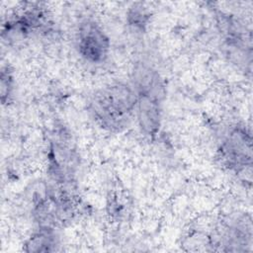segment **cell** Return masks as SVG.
Here are the masks:
<instances>
[{"label": "cell", "instance_id": "6da1fadb", "mask_svg": "<svg viewBox=\"0 0 253 253\" xmlns=\"http://www.w3.org/2000/svg\"><path fill=\"white\" fill-rule=\"evenodd\" d=\"M136 104L135 91L126 84L116 83L93 95L90 112L102 126L109 129H120L126 126Z\"/></svg>", "mask_w": 253, "mask_h": 253}, {"label": "cell", "instance_id": "7a4b0ae2", "mask_svg": "<svg viewBox=\"0 0 253 253\" xmlns=\"http://www.w3.org/2000/svg\"><path fill=\"white\" fill-rule=\"evenodd\" d=\"M109 46V39L95 22L86 21L80 25L78 47L86 60L94 63L103 61L108 54Z\"/></svg>", "mask_w": 253, "mask_h": 253}, {"label": "cell", "instance_id": "5b68a950", "mask_svg": "<svg viewBox=\"0 0 253 253\" xmlns=\"http://www.w3.org/2000/svg\"><path fill=\"white\" fill-rule=\"evenodd\" d=\"M54 244V238L51 229L48 227L42 228L40 232L33 235L26 244L28 252H43L51 251Z\"/></svg>", "mask_w": 253, "mask_h": 253}, {"label": "cell", "instance_id": "277c9868", "mask_svg": "<svg viewBox=\"0 0 253 253\" xmlns=\"http://www.w3.org/2000/svg\"><path fill=\"white\" fill-rule=\"evenodd\" d=\"M223 158L232 165L240 166L246 163V158L251 159L250 140H247L245 132L241 129L233 130L221 147Z\"/></svg>", "mask_w": 253, "mask_h": 253}, {"label": "cell", "instance_id": "3957f363", "mask_svg": "<svg viewBox=\"0 0 253 253\" xmlns=\"http://www.w3.org/2000/svg\"><path fill=\"white\" fill-rule=\"evenodd\" d=\"M137 117L143 132L153 137L160 125L159 101L161 95L153 93H137Z\"/></svg>", "mask_w": 253, "mask_h": 253}]
</instances>
